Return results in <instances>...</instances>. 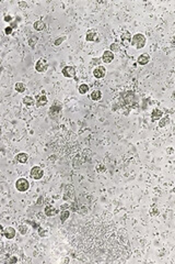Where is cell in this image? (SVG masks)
I'll use <instances>...</instances> for the list:
<instances>
[{"label":"cell","mask_w":175,"mask_h":264,"mask_svg":"<svg viewBox=\"0 0 175 264\" xmlns=\"http://www.w3.org/2000/svg\"><path fill=\"white\" fill-rule=\"evenodd\" d=\"M131 46H133L135 49L140 50L142 47H145L146 45V36L141 33H136L131 36V41H130Z\"/></svg>","instance_id":"cell-1"},{"label":"cell","mask_w":175,"mask_h":264,"mask_svg":"<svg viewBox=\"0 0 175 264\" xmlns=\"http://www.w3.org/2000/svg\"><path fill=\"white\" fill-rule=\"evenodd\" d=\"M133 99H135V94L131 90H127L120 94V104L124 106H131Z\"/></svg>","instance_id":"cell-2"},{"label":"cell","mask_w":175,"mask_h":264,"mask_svg":"<svg viewBox=\"0 0 175 264\" xmlns=\"http://www.w3.org/2000/svg\"><path fill=\"white\" fill-rule=\"evenodd\" d=\"M15 188H17V190H19V192H21V193L26 192L28 188H30V183H28V179L19 178L15 182Z\"/></svg>","instance_id":"cell-3"},{"label":"cell","mask_w":175,"mask_h":264,"mask_svg":"<svg viewBox=\"0 0 175 264\" xmlns=\"http://www.w3.org/2000/svg\"><path fill=\"white\" fill-rule=\"evenodd\" d=\"M48 70V62L45 58H40L35 64V71L37 73H45Z\"/></svg>","instance_id":"cell-4"},{"label":"cell","mask_w":175,"mask_h":264,"mask_svg":"<svg viewBox=\"0 0 175 264\" xmlns=\"http://www.w3.org/2000/svg\"><path fill=\"white\" fill-rule=\"evenodd\" d=\"M30 175H31V177L33 179L38 180V179H41L44 176V171H43L42 167H40V166H33L31 172H30Z\"/></svg>","instance_id":"cell-5"},{"label":"cell","mask_w":175,"mask_h":264,"mask_svg":"<svg viewBox=\"0 0 175 264\" xmlns=\"http://www.w3.org/2000/svg\"><path fill=\"white\" fill-rule=\"evenodd\" d=\"M105 74H106V68L104 66H96L94 68V71H93V75L96 79L103 78L105 76Z\"/></svg>","instance_id":"cell-6"},{"label":"cell","mask_w":175,"mask_h":264,"mask_svg":"<svg viewBox=\"0 0 175 264\" xmlns=\"http://www.w3.org/2000/svg\"><path fill=\"white\" fill-rule=\"evenodd\" d=\"M75 196V188L72 185H67L65 188V194H63V199L69 200L71 198H73Z\"/></svg>","instance_id":"cell-7"},{"label":"cell","mask_w":175,"mask_h":264,"mask_svg":"<svg viewBox=\"0 0 175 264\" xmlns=\"http://www.w3.org/2000/svg\"><path fill=\"white\" fill-rule=\"evenodd\" d=\"M101 59H102V62L105 63V64H110V63H112L113 59H114V53L111 52L110 50L104 51V53H103Z\"/></svg>","instance_id":"cell-8"},{"label":"cell","mask_w":175,"mask_h":264,"mask_svg":"<svg viewBox=\"0 0 175 264\" xmlns=\"http://www.w3.org/2000/svg\"><path fill=\"white\" fill-rule=\"evenodd\" d=\"M63 75L65 77H68V78L75 77V75H76V70H75V67H72V66H66V67H63Z\"/></svg>","instance_id":"cell-9"},{"label":"cell","mask_w":175,"mask_h":264,"mask_svg":"<svg viewBox=\"0 0 175 264\" xmlns=\"http://www.w3.org/2000/svg\"><path fill=\"white\" fill-rule=\"evenodd\" d=\"M47 102H48V99H47V97H46L45 95L37 96V97H36V100H35V105H36V107H38V108L47 105Z\"/></svg>","instance_id":"cell-10"},{"label":"cell","mask_w":175,"mask_h":264,"mask_svg":"<svg viewBox=\"0 0 175 264\" xmlns=\"http://www.w3.org/2000/svg\"><path fill=\"white\" fill-rule=\"evenodd\" d=\"M60 111H61V106H59V105L52 106V107L49 108L48 114L50 118H55V117H57L58 114H60Z\"/></svg>","instance_id":"cell-11"},{"label":"cell","mask_w":175,"mask_h":264,"mask_svg":"<svg viewBox=\"0 0 175 264\" xmlns=\"http://www.w3.org/2000/svg\"><path fill=\"white\" fill-rule=\"evenodd\" d=\"M58 213H59L58 209H56V208L53 207V206H46L45 209H44V214L46 215L47 217H54V216H56Z\"/></svg>","instance_id":"cell-12"},{"label":"cell","mask_w":175,"mask_h":264,"mask_svg":"<svg viewBox=\"0 0 175 264\" xmlns=\"http://www.w3.org/2000/svg\"><path fill=\"white\" fill-rule=\"evenodd\" d=\"M15 229L13 228V227H8V228H6L5 230H3V236H5V238H7V239H13L14 237H15Z\"/></svg>","instance_id":"cell-13"},{"label":"cell","mask_w":175,"mask_h":264,"mask_svg":"<svg viewBox=\"0 0 175 264\" xmlns=\"http://www.w3.org/2000/svg\"><path fill=\"white\" fill-rule=\"evenodd\" d=\"M162 117H163L162 110H160V109H154L153 111H152V114H151V121L152 122L159 121Z\"/></svg>","instance_id":"cell-14"},{"label":"cell","mask_w":175,"mask_h":264,"mask_svg":"<svg viewBox=\"0 0 175 264\" xmlns=\"http://www.w3.org/2000/svg\"><path fill=\"white\" fill-rule=\"evenodd\" d=\"M149 61H150V56H149V54H147V53H143V54H141L138 58H137V63L139 65H146L149 63Z\"/></svg>","instance_id":"cell-15"},{"label":"cell","mask_w":175,"mask_h":264,"mask_svg":"<svg viewBox=\"0 0 175 264\" xmlns=\"http://www.w3.org/2000/svg\"><path fill=\"white\" fill-rule=\"evenodd\" d=\"M15 160H17L19 163H21V164H25L28 161V155L26 153H23V152H22V153H19V154L15 155Z\"/></svg>","instance_id":"cell-16"},{"label":"cell","mask_w":175,"mask_h":264,"mask_svg":"<svg viewBox=\"0 0 175 264\" xmlns=\"http://www.w3.org/2000/svg\"><path fill=\"white\" fill-rule=\"evenodd\" d=\"M85 40H87L88 42H94V41H96V40H98V34H96V32L93 31V30L89 31V32L87 33Z\"/></svg>","instance_id":"cell-17"},{"label":"cell","mask_w":175,"mask_h":264,"mask_svg":"<svg viewBox=\"0 0 175 264\" xmlns=\"http://www.w3.org/2000/svg\"><path fill=\"white\" fill-rule=\"evenodd\" d=\"M130 41H131V34L129 32H125L123 35H122V43L125 45V46H128L130 44Z\"/></svg>","instance_id":"cell-18"},{"label":"cell","mask_w":175,"mask_h":264,"mask_svg":"<svg viewBox=\"0 0 175 264\" xmlns=\"http://www.w3.org/2000/svg\"><path fill=\"white\" fill-rule=\"evenodd\" d=\"M33 28L36 30V31H43L44 29L46 28V24L44 23V21L42 20H37L33 23Z\"/></svg>","instance_id":"cell-19"},{"label":"cell","mask_w":175,"mask_h":264,"mask_svg":"<svg viewBox=\"0 0 175 264\" xmlns=\"http://www.w3.org/2000/svg\"><path fill=\"white\" fill-rule=\"evenodd\" d=\"M22 101H23V104H24L25 106H28V107H32V106H34L35 105V99L33 97H31V96H25Z\"/></svg>","instance_id":"cell-20"},{"label":"cell","mask_w":175,"mask_h":264,"mask_svg":"<svg viewBox=\"0 0 175 264\" xmlns=\"http://www.w3.org/2000/svg\"><path fill=\"white\" fill-rule=\"evenodd\" d=\"M91 99L93 100V101H98V100L102 98V93H101V90H98V89H95V90H93L91 94Z\"/></svg>","instance_id":"cell-21"},{"label":"cell","mask_w":175,"mask_h":264,"mask_svg":"<svg viewBox=\"0 0 175 264\" xmlns=\"http://www.w3.org/2000/svg\"><path fill=\"white\" fill-rule=\"evenodd\" d=\"M170 122H171V120H170L168 116L162 117L161 119L159 120V127H160V128H164V127H166V126H168Z\"/></svg>","instance_id":"cell-22"},{"label":"cell","mask_w":175,"mask_h":264,"mask_svg":"<svg viewBox=\"0 0 175 264\" xmlns=\"http://www.w3.org/2000/svg\"><path fill=\"white\" fill-rule=\"evenodd\" d=\"M69 217H70V210H68V209L61 210V214H60V222L63 223Z\"/></svg>","instance_id":"cell-23"},{"label":"cell","mask_w":175,"mask_h":264,"mask_svg":"<svg viewBox=\"0 0 175 264\" xmlns=\"http://www.w3.org/2000/svg\"><path fill=\"white\" fill-rule=\"evenodd\" d=\"M14 89L18 92V93H24L26 90V86L24 85L23 83H17L14 85Z\"/></svg>","instance_id":"cell-24"},{"label":"cell","mask_w":175,"mask_h":264,"mask_svg":"<svg viewBox=\"0 0 175 264\" xmlns=\"http://www.w3.org/2000/svg\"><path fill=\"white\" fill-rule=\"evenodd\" d=\"M18 231L21 233L22 236H25L28 232V227L26 225H20V226L18 227Z\"/></svg>","instance_id":"cell-25"},{"label":"cell","mask_w":175,"mask_h":264,"mask_svg":"<svg viewBox=\"0 0 175 264\" xmlns=\"http://www.w3.org/2000/svg\"><path fill=\"white\" fill-rule=\"evenodd\" d=\"M89 92V86L87 85V84H81V85L79 86V93L81 94V95H84V94H87Z\"/></svg>","instance_id":"cell-26"},{"label":"cell","mask_w":175,"mask_h":264,"mask_svg":"<svg viewBox=\"0 0 175 264\" xmlns=\"http://www.w3.org/2000/svg\"><path fill=\"white\" fill-rule=\"evenodd\" d=\"M36 42H37V37L36 36H32V37H30L28 39V45H30V47L31 49H35V45H36Z\"/></svg>","instance_id":"cell-27"},{"label":"cell","mask_w":175,"mask_h":264,"mask_svg":"<svg viewBox=\"0 0 175 264\" xmlns=\"http://www.w3.org/2000/svg\"><path fill=\"white\" fill-rule=\"evenodd\" d=\"M69 208L71 211H75V213H78V211H79V206H78L77 201H72L71 204H69Z\"/></svg>","instance_id":"cell-28"},{"label":"cell","mask_w":175,"mask_h":264,"mask_svg":"<svg viewBox=\"0 0 175 264\" xmlns=\"http://www.w3.org/2000/svg\"><path fill=\"white\" fill-rule=\"evenodd\" d=\"M65 40H66V36H65V35H63V36H59L58 39H56V40L54 41V45H55V46H58V45H60V44H61V43H63Z\"/></svg>","instance_id":"cell-29"},{"label":"cell","mask_w":175,"mask_h":264,"mask_svg":"<svg viewBox=\"0 0 175 264\" xmlns=\"http://www.w3.org/2000/svg\"><path fill=\"white\" fill-rule=\"evenodd\" d=\"M110 49H111V50H110L111 52L115 53V52H118L120 47H119L118 43H113V44H111V47H110Z\"/></svg>","instance_id":"cell-30"},{"label":"cell","mask_w":175,"mask_h":264,"mask_svg":"<svg viewBox=\"0 0 175 264\" xmlns=\"http://www.w3.org/2000/svg\"><path fill=\"white\" fill-rule=\"evenodd\" d=\"M37 231H38V235H40V237H42V238H44V237L47 236V231L45 230V229H43L41 226L38 227V229H37Z\"/></svg>","instance_id":"cell-31"},{"label":"cell","mask_w":175,"mask_h":264,"mask_svg":"<svg viewBox=\"0 0 175 264\" xmlns=\"http://www.w3.org/2000/svg\"><path fill=\"white\" fill-rule=\"evenodd\" d=\"M28 223H30V225H32V227L34 229H38V227H40V223H37V222L35 221H31V220H28Z\"/></svg>","instance_id":"cell-32"},{"label":"cell","mask_w":175,"mask_h":264,"mask_svg":"<svg viewBox=\"0 0 175 264\" xmlns=\"http://www.w3.org/2000/svg\"><path fill=\"white\" fill-rule=\"evenodd\" d=\"M5 32H6L7 35H10V34L12 33V28H11V27H7V28L5 29Z\"/></svg>","instance_id":"cell-33"},{"label":"cell","mask_w":175,"mask_h":264,"mask_svg":"<svg viewBox=\"0 0 175 264\" xmlns=\"http://www.w3.org/2000/svg\"><path fill=\"white\" fill-rule=\"evenodd\" d=\"M7 262H9V263H15V262H18V257H12L11 259H9Z\"/></svg>","instance_id":"cell-34"},{"label":"cell","mask_w":175,"mask_h":264,"mask_svg":"<svg viewBox=\"0 0 175 264\" xmlns=\"http://www.w3.org/2000/svg\"><path fill=\"white\" fill-rule=\"evenodd\" d=\"M5 21L11 22L12 21V17H11V15H6V17H5Z\"/></svg>","instance_id":"cell-35"},{"label":"cell","mask_w":175,"mask_h":264,"mask_svg":"<svg viewBox=\"0 0 175 264\" xmlns=\"http://www.w3.org/2000/svg\"><path fill=\"white\" fill-rule=\"evenodd\" d=\"M100 61H102V59H101V58H93V59H92V63H93V64H98V63H101Z\"/></svg>","instance_id":"cell-36"},{"label":"cell","mask_w":175,"mask_h":264,"mask_svg":"<svg viewBox=\"0 0 175 264\" xmlns=\"http://www.w3.org/2000/svg\"><path fill=\"white\" fill-rule=\"evenodd\" d=\"M166 153H168V154H173V153H174L173 148H168V149H166Z\"/></svg>","instance_id":"cell-37"},{"label":"cell","mask_w":175,"mask_h":264,"mask_svg":"<svg viewBox=\"0 0 175 264\" xmlns=\"http://www.w3.org/2000/svg\"><path fill=\"white\" fill-rule=\"evenodd\" d=\"M19 6H20V7H23L24 9H26V8H28V5H26L25 2H19Z\"/></svg>","instance_id":"cell-38"},{"label":"cell","mask_w":175,"mask_h":264,"mask_svg":"<svg viewBox=\"0 0 175 264\" xmlns=\"http://www.w3.org/2000/svg\"><path fill=\"white\" fill-rule=\"evenodd\" d=\"M67 208H69V204H65V205H63V206H61V210H65V209H67Z\"/></svg>","instance_id":"cell-39"},{"label":"cell","mask_w":175,"mask_h":264,"mask_svg":"<svg viewBox=\"0 0 175 264\" xmlns=\"http://www.w3.org/2000/svg\"><path fill=\"white\" fill-rule=\"evenodd\" d=\"M3 230H5L3 227H2V226H0V236H1V235H3Z\"/></svg>","instance_id":"cell-40"}]
</instances>
